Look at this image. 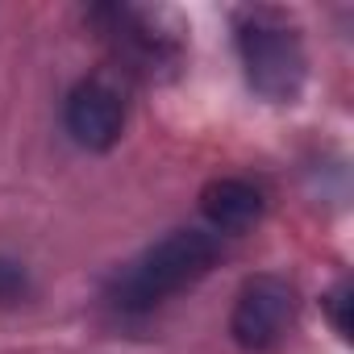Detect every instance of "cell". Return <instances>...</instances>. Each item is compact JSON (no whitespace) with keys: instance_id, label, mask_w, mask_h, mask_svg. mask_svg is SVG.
<instances>
[{"instance_id":"4","label":"cell","mask_w":354,"mask_h":354,"mask_svg":"<svg viewBox=\"0 0 354 354\" xmlns=\"http://www.w3.org/2000/svg\"><path fill=\"white\" fill-rule=\"evenodd\" d=\"M63 121H67V133L84 150H113L121 129H125V100H121L113 80L92 75V80H80L71 88Z\"/></svg>"},{"instance_id":"5","label":"cell","mask_w":354,"mask_h":354,"mask_svg":"<svg viewBox=\"0 0 354 354\" xmlns=\"http://www.w3.org/2000/svg\"><path fill=\"white\" fill-rule=\"evenodd\" d=\"M263 209H267L263 192L250 180H238V175H221L201 192V213L213 225V234H246L263 217Z\"/></svg>"},{"instance_id":"1","label":"cell","mask_w":354,"mask_h":354,"mask_svg":"<svg viewBox=\"0 0 354 354\" xmlns=\"http://www.w3.org/2000/svg\"><path fill=\"white\" fill-rule=\"evenodd\" d=\"M221 259V242L213 230H175L150 250H142L113 283V300L121 308H154L167 296L205 279Z\"/></svg>"},{"instance_id":"7","label":"cell","mask_w":354,"mask_h":354,"mask_svg":"<svg viewBox=\"0 0 354 354\" xmlns=\"http://www.w3.org/2000/svg\"><path fill=\"white\" fill-rule=\"evenodd\" d=\"M346 304H350V288L346 283H337L329 296H325V308H329V321H333V329L346 337V329H350V321H346Z\"/></svg>"},{"instance_id":"2","label":"cell","mask_w":354,"mask_h":354,"mask_svg":"<svg viewBox=\"0 0 354 354\" xmlns=\"http://www.w3.org/2000/svg\"><path fill=\"white\" fill-rule=\"evenodd\" d=\"M234 34L246 84L271 104H292L308 75L300 30L275 9H242Z\"/></svg>"},{"instance_id":"3","label":"cell","mask_w":354,"mask_h":354,"mask_svg":"<svg viewBox=\"0 0 354 354\" xmlns=\"http://www.w3.org/2000/svg\"><path fill=\"white\" fill-rule=\"evenodd\" d=\"M296 317V288L283 275H254L242 283L230 317V333L242 350L263 354L271 350Z\"/></svg>"},{"instance_id":"6","label":"cell","mask_w":354,"mask_h":354,"mask_svg":"<svg viewBox=\"0 0 354 354\" xmlns=\"http://www.w3.org/2000/svg\"><path fill=\"white\" fill-rule=\"evenodd\" d=\"M30 292H34L30 271H26L17 259L0 254V308H17V304H26Z\"/></svg>"}]
</instances>
